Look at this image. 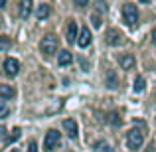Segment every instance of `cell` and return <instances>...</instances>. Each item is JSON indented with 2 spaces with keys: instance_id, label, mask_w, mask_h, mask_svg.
I'll list each match as a JSON object with an SVG mask.
<instances>
[{
  "instance_id": "obj_10",
  "label": "cell",
  "mask_w": 156,
  "mask_h": 152,
  "mask_svg": "<svg viewBox=\"0 0 156 152\" xmlns=\"http://www.w3.org/2000/svg\"><path fill=\"white\" fill-rule=\"evenodd\" d=\"M119 63H121V67L122 69H133L134 67V63H136V59H134V55H121L119 57Z\"/></svg>"
},
{
  "instance_id": "obj_17",
  "label": "cell",
  "mask_w": 156,
  "mask_h": 152,
  "mask_svg": "<svg viewBox=\"0 0 156 152\" xmlns=\"http://www.w3.org/2000/svg\"><path fill=\"white\" fill-rule=\"evenodd\" d=\"M107 87H117V75L113 71L107 73Z\"/></svg>"
},
{
  "instance_id": "obj_3",
  "label": "cell",
  "mask_w": 156,
  "mask_h": 152,
  "mask_svg": "<svg viewBox=\"0 0 156 152\" xmlns=\"http://www.w3.org/2000/svg\"><path fill=\"white\" fill-rule=\"evenodd\" d=\"M57 38L55 36H46V38H42V42H40V51L44 53V55H53V53L57 51Z\"/></svg>"
},
{
  "instance_id": "obj_26",
  "label": "cell",
  "mask_w": 156,
  "mask_h": 152,
  "mask_svg": "<svg viewBox=\"0 0 156 152\" xmlns=\"http://www.w3.org/2000/svg\"><path fill=\"white\" fill-rule=\"evenodd\" d=\"M140 2H144V4H148V2H152V0H140Z\"/></svg>"
},
{
  "instance_id": "obj_14",
  "label": "cell",
  "mask_w": 156,
  "mask_h": 152,
  "mask_svg": "<svg viewBox=\"0 0 156 152\" xmlns=\"http://www.w3.org/2000/svg\"><path fill=\"white\" fill-rule=\"evenodd\" d=\"M48 16H50V4H40V6L36 8V18L46 20Z\"/></svg>"
},
{
  "instance_id": "obj_20",
  "label": "cell",
  "mask_w": 156,
  "mask_h": 152,
  "mask_svg": "<svg viewBox=\"0 0 156 152\" xmlns=\"http://www.w3.org/2000/svg\"><path fill=\"white\" fill-rule=\"evenodd\" d=\"M20 133H22V130H20V129H14V130H12V136L8 138V142H12V140H14V138H18V136H20Z\"/></svg>"
},
{
  "instance_id": "obj_1",
  "label": "cell",
  "mask_w": 156,
  "mask_h": 152,
  "mask_svg": "<svg viewBox=\"0 0 156 152\" xmlns=\"http://www.w3.org/2000/svg\"><path fill=\"white\" fill-rule=\"evenodd\" d=\"M122 18H125V22L129 24L130 28H136V24H138V8H136V4L126 2L125 6H122Z\"/></svg>"
},
{
  "instance_id": "obj_11",
  "label": "cell",
  "mask_w": 156,
  "mask_h": 152,
  "mask_svg": "<svg viewBox=\"0 0 156 152\" xmlns=\"http://www.w3.org/2000/svg\"><path fill=\"white\" fill-rule=\"evenodd\" d=\"M32 0H22V2L18 4L20 6V16H22V18H28V16L32 14Z\"/></svg>"
},
{
  "instance_id": "obj_13",
  "label": "cell",
  "mask_w": 156,
  "mask_h": 152,
  "mask_svg": "<svg viewBox=\"0 0 156 152\" xmlns=\"http://www.w3.org/2000/svg\"><path fill=\"white\" fill-rule=\"evenodd\" d=\"M71 61H73L71 51H61L59 55H57V63H59L61 67H65V65H71Z\"/></svg>"
},
{
  "instance_id": "obj_12",
  "label": "cell",
  "mask_w": 156,
  "mask_h": 152,
  "mask_svg": "<svg viewBox=\"0 0 156 152\" xmlns=\"http://www.w3.org/2000/svg\"><path fill=\"white\" fill-rule=\"evenodd\" d=\"M0 97H2V99H14L16 89L10 87V85H0Z\"/></svg>"
},
{
  "instance_id": "obj_19",
  "label": "cell",
  "mask_w": 156,
  "mask_h": 152,
  "mask_svg": "<svg viewBox=\"0 0 156 152\" xmlns=\"http://www.w3.org/2000/svg\"><path fill=\"white\" fill-rule=\"evenodd\" d=\"M8 115H10V109L6 105H0V118H6Z\"/></svg>"
},
{
  "instance_id": "obj_7",
  "label": "cell",
  "mask_w": 156,
  "mask_h": 152,
  "mask_svg": "<svg viewBox=\"0 0 156 152\" xmlns=\"http://www.w3.org/2000/svg\"><path fill=\"white\" fill-rule=\"evenodd\" d=\"M65 36H67V42H69V44H75V42H77L79 30H77L75 20H69V22H67V32H65Z\"/></svg>"
},
{
  "instance_id": "obj_5",
  "label": "cell",
  "mask_w": 156,
  "mask_h": 152,
  "mask_svg": "<svg viewBox=\"0 0 156 152\" xmlns=\"http://www.w3.org/2000/svg\"><path fill=\"white\" fill-rule=\"evenodd\" d=\"M20 71V63L14 59V57H8L6 61H4V73H6L8 77H16Z\"/></svg>"
},
{
  "instance_id": "obj_25",
  "label": "cell",
  "mask_w": 156,
  "mask_h": 152,
  "mask_svg": "<svg viewBox=\"0 0 156 152\" xmlns=\"http://www.w3.org/2000/svg\"><path fill=\"white\" fill-rule=\"evenodd\" d=\"M4 4H6V0H0V8H4Z\"/></svg>"
},
{
  "instance_id": "obj_27",
  "label": "cell",
  "mask_w": 156,
  "mask_h": 152,
  "mask_svg": "<svg viewBox=\"0 0 156 152\" xmlns=\"http://www.w3.org/2000/svg\"><path fill=\"white\" fill-rule=\"evenodd\" d=\"M10 152H20V150H18V148H12V150H10Z\"/></svg>"
},
{
  "instance_id": "obj_23",
  "label": "cell",
  "mask_w": 156,
  "mask_h": 152,
  "mask_svg": "<svg viewBox=\"0 0 156 152\" xmlns=\"http://www.w3.org/2000/svg\"><path fill=\"white\" fill-rule=\"evenodd\" d=\"M28 152H38V146H36V142H30V144H28Z\"/></svg>"
},
{
  "instance_id": "obj_24",
  "label": "cell",
  "mask_w": 156,
  "mask_h": 152,
  "mask_svg": "<svg viewBox=\"0 0 156 152\" xmlns=\"http://www.w3.org/2000/svg\"><path fill=\"white\" fill-rule=\"evenodd\" d=\"M152 44H154V46H156V28H154V30H152Z\"/></svg>"
},
{
  "instance_id": "obj_2",
  "label": "cell",
  "mask_w": 156,
  "mask_h": 152,
  "mask_svg": "<svg viewBox=\"0 0 156 152\" xmlns=\"http://www.w3.org/2000/svg\"><path fill=\"white\" fill-rule=\"evenodd\" d=\"M144 142V134H142L140 129H130L129 134H126V144H129L130 150H138Z\"/></svg>"
},
{
  "instance_id": "obj_6",
  "label": "cell",
  "mask_w": 156,
  "mask_h": 152,
  "mask_svg": "<svg viewBox=\"0 0 156 152\" xmlns=\"http://www.w3.org/2000/svg\"><path fill=\"white\" fill-rule=\"evenodd\" d=\"M107 44H111V46H121V44H125V36L119 30H109L107 32Z\"/></svg>"
},
{
  "instance_id": "obj_22",
  "label": "cell",
  "mask_w": 156,
  "mask_h": 152,
  "mask_svg": "<svg viewBox=\"0 0 156 152\" xmlns=\"http://www.w3.org/2000/svg\"><path fill=\"white\" fill-rule=\"evenodd\" d=\"M73 2H75V6L83 8V6H87V4H89V0H73Z\"/></svg>"
},
{
  "instance_id": "obj_8",
  "label": "cell",
  "mask_w": 156,
  "mask_h": 152,
  "mask_svg": "<svg viewBox=\"0 0 156 152\" xmlns=\"http://www.w3.org/2000/svg\"><path fill=\"white\" fill-rule=\"evenodd\" d=\"M63 129H65V134H67L69 138H77V122L73 121V118H65L63 121Z\"/></svg>"
},
{
  "instance_id": "obj_16",
  "label": "cell",
  "mask_w": 156,
  "mask_h": 152,
  "mask_svg": "<svg viewBox=\"0 0 156 152\" xmlns=\"http://www.w3.org/2000/svg\"><path fill=\"white\" fill-rule=\"evenodd\" d=\"M95 152H111L109 142H107V140H99V142L95 144Z\"/></svg>"
},
{
  "instance_id": "obj_18",
  "label": "cell",
  "mask_w": 156,
  "mask_h": 152,
  "mask_svg": "<svg viewBox=\"0 0 156 152\" xmlns=\"http://www.w3.org/2000/svg\"><path fill=\"white\" fill-rule=\"evenodd\" d=\"M91 24H93L95 28H101V24H103V22H101V16L93 14V16H91Z\"/></svg>"
},
{
  "instance_id": "obj_4",
  "label": "cell",
  "mask_w": 156,
  "mask_h": 152,
  "mask_svg": "<svg viewBox=\"0 0 156 152\" xmlns=\"http://www.w3.org/2000/svg\"><path fill=\"white\" fill-rule=\"evenodd\" d=\"M59 140H61V133H57V130H50V133L46 134V138H44V146H46L48 152H50L53 148H57Z\"/></svg>"
},
{
  "instance_id": "obj_9",
  "label": "cell",
  "mask_w": 156,
  "mask_h": 152,
  "mask_svg": "<svg viewBox=\"0 0 156 152\" xmlns=\"http://www.w3.org/2000/svg\"><path fill=\"white\" fill-rule=\"evenodd\" d=\"M77 44H79V48H87L91 44V32H89V28H81L79 36H77Z\"/></svg>"
},
{
  "instance_id": "obj_21",
  "label": "cell",
  "mask_w": 156,
  "mask_h": 152,
  "mask_svg": "<svg viewBox=\"0 0 156 152\" xmlns=\"http://www.w3.org/2000/svg\"><path fill=\"white\" fill-rule=\"evenodd\" d=\"M0 48H10V40H6V38H0Z\"/></svg>"
},
{
  "instance_id": "obj_15",
  "label": "cell",
  "mask_w": 156,
  "mask_h": 152,
  "mask_svg": "<svg viewBox=\"0 0 156 152\" xmlns=\"http://www.w3.org/2000/svg\"><path fill=\"white\" fill-rule=\"evenodd\" d=\"M144 85H146L144 77H142V75H138L136 79H134V91H136V93H140L142 89H144Z\"/></svg>"
}]
</instances>
